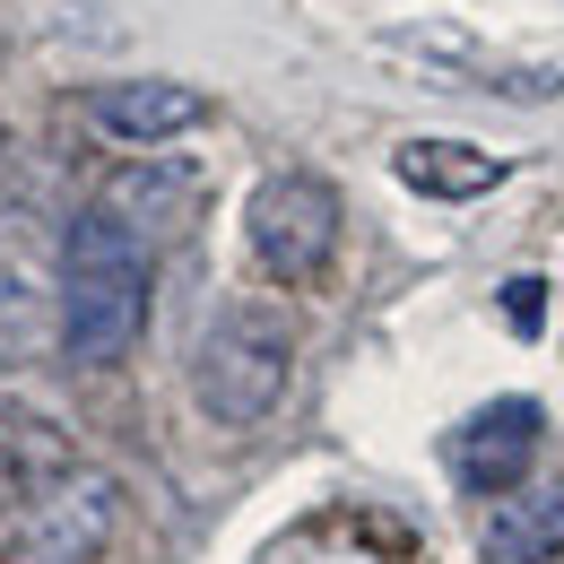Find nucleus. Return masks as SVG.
Wrapping results in <instances>:
<instances>
[{"mask_svg":"<svg viewBox=\"0 0 564 564\" xmlns=\"http://www.w3.org/2000/svg\"><path fill=\"white\" fill-rule=\"evenodd\" d=\"M96 209L113 217V226H131L148 252H156V243H174L200 217V174L174 165V156H131V165H113L96 183Z\"/></svg>","mask_w":564,"mask_h":564,"instance_id":"obj_7","label":"nucleus"},{"mask_svg":"<svg viewBox=\"0 0 564 564\" xmlns=\"http://www.w3.org/2000/svg\"><path fill=\"white\" fill-rule=\"evenodd\" d=\"M539 400H487L478 417L452 434V478L469 495H512L539 460Z\"/></svg>","mask_w":564,"mask_h":564,"instance_id":"obj_8","label":"nucleus"},{"mask_svg":"<svg viewBox=\"0 0 564 564\" xmlns=\"http://www.w3.org/2000/svg\"><path fill=\"white\" fill-rule=\"evenodd\" d=\"M391 174L409 192H425V200H487L512 165L495 148H469V140H400L391 148Z\"/></svg>","mask_w":564,"mask_h":564,"instance_id":"obj_11","label":"nucleus"},{"mask_svg":"<svg viewBox=\"0 0 564 564\" xmlns=\"http://www.w3.org/2000/svg\"><path fill=\"white\" fill-rule=\"evenodd\" d=\"M295 382V330L261 304H226L192 348V400L209 425H261Z\"/></svg>","mask_w":564,"mask_h":564,"instance_id":"obj_2","label":"nucleus"},{"mask_svg":"<svg viewBox=\"0 0 564 564\" xmlns=\"http://www.w3.org/2000/svg\"><path fill=\"white\" fill-rule=\"evenodd\" d=\"M391 62H417L425 87H487V96H564V53H495L469 26H391L382 35Z\"/></svg>","mask_w":564,"mask_h":564,"instance_id":"obj_4","label":"nucleus"},{"mask_svg":"<svg viewBox=\"0 0 564 564\" xmlns=\"http://www.w3.org/2000/svg\"><path fill=\"white\" fill-rule=\"evenodd\" d=\"M243 243L279 286H313L339 252V192L322 174H270L243 200Z\"/></svg>","mask_w":564,"mask_h":564,"instance_id":"obj_3","label":"nucleus"},{"mask_svg":"<svg viewBox=\"0 0 564 564\" xmlns=\"http://www.w3.org/2000/svg\"><path fill=\"white\" fill-rule=\"evenodd\" d=\"M44 356H62V270L35 243L0 235V373Z\"/></svg>","mask_w":564,"mask_h":564,"instance_id":"obj_6","label":"nucleus"},{"mask_svg":"<svg viewBox=\"0 0 564 564\" xmlns=\"http://www.w3.org/2000/svg\"><path fill=\"white\" fill-rule=\"evenodd\" d=\"M148 286H156V252L87 200L62 235V356L122 365L148 330Z\"/></svg>","mask_w":564,"mask_h":564,"instance_id":"obj_1","label":"nucleus"},{"mask_svg":"<svg viewBox=\"0 0 564 564\" xmlns=\"http://www.w3.org/2000/svg\"><path fill=\"white\" fill-rule=\"evenodd\" d=\"M87 113H96V131H113L122 148H165V140H183V131L209 122V96L183 87V78H113V87L87 96Z\"/></svg>","mask_w":564,"mask_h":564,"instance_id":"obj_10","label":"nucleus"},{"mask_svg":"<svg viewBox=\"0 0 564 564\" xmlns=\"http://www.w3.org/2000/svg\"><path fill=\"white\" fill-rule=\"evenodd\" d=\"M539 313H547L539 279H512V286H503V322H512V330H539Z\"/></svg>","mask_w":564,"mask_h":564,"instance_id":"obj_13","label":"nucleus"},{"mask_svg":"<svg viewBox=\"0 0 564 564\" xmlns=\"http://www.w3.org/2000/svg\"><path fill=\"white\" fill-rule=\"evenodd\" d=\"M70 469H87L70 425L26 409V400H0V512H26L35 495H53Z\"/></svg>","mask_w":564,"mask_h":564,"instance_id":"obj_9","label":"nucleus"},{"mask_svg":"<svg viewBox=\"0 0 564 564\" xmlns=\"http://www.w3.org/2000/svg\"><path fill=\"white\" fill-rule=\"evenodd\" d=\"M564 556V495L539 487V495H495L487 512V564H556Z\"/></svg>","mask_w":564,"mask_h":564,"instance_id":"obj_12","label":"nucleus"},{"mask_svg":"<svg viewBox=\"0 0 564 564\" xmlns=\"http://www.w3.org/2000/svg\"><path fill=\"white\" fill-rule=\"evenodd\" d=\"M113 512H122V495L105 469H70L53 495H35L26 512H18V564H96L105 556V539H113Z\"/></svg>","mask_w":564,"mask_h":564,"instance_id":"obj_5","label":"nucleus"}]
</instances>
